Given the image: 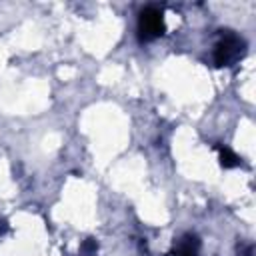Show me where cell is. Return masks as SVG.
<instances>
[{"mask_svg":"<svg viewBox=\"0 0 256 256\" xmlns=\"http://www.w3.org/2000/svg\"><path fill=\"white\" fill-rule=\"evenodd\" d=\"M164 32V18H162V10L148 6L140 12L138 18V34L142 40H152L156 36H160Z\"/></svg>","mask_w":256,"mask_h":256,"instance_id":"cell-2","label":"cell"},{"mask_svg":"<svg viewBox=\"0 0 256 256\" xmlns=\"http://www.w3.org/2000/svg\"><path fill=\"white\" fill-rule=\"evenodd\" d=\"M242 50H244L242 38H238L236 34H224L214 48V62L218 66H230L234 60L242 56Z\"/></svg>","mask_w":256,"mask_h":256,"instance_id":"cell-1","label":"cell"},{"mask_svg":"<svg viewBox=\"0 0 256 256\" xmlns=\"http://www.w3.org/2000/svg\"><path fill=\"white\" fill-rule=\"evenodd\" d=\"M220 160H222V164H224L226 168H230V166H236V164H238V156H236V154H232L228 148H220Z\"/></svg>","mask_w":256,"mask_h":256,"instance_id":"cell-4","label":"cell"},{"mask_svg":"<svg viewBox=\"0 0 256 256\" xmlns=\"http://www.w3.org/2000/svg\"><path fill=\"white\" fill-rule=\"evenodd\" d=\"M198 244H196V238L192 236H186L184 240L178 242V248H176V256H196L198 254Z\"/></svg>","mask_w":256,"mask_h":256,"instance_id":"cell-3","label":"cell"}]
</instances>
